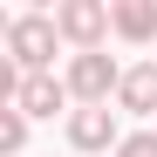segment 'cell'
I'll list each match as a JSON object with an SVG mask.
<instances>
[{"mask_svg":"<svg viewBox=\"0 0 157 157\" xmlns=\"http://www.w3.org/2000/svg\"><path fill=\"white\" fill-rule=\"evenodd\" d=\"M55 41H62L55 14H21V21H7V55L21 62V75H48Z\"/></svg>","mask_w":157,"mask_h":157,"instance_id":"1","label":"cell"},{"mask_svg":"<svg viewBox=\"0 0 157 157\" xmlns=\"http://www.w3.org/2000/svg\"><path fill=\"white\" fill-rule=\"evenodd\" d=\"M62 82H68V96L82 102V109H102V102L123 89V68L102 55V48H89V55H68V75H62Z\"/></svg>","mask_w":157,"mask_h":157,"instance_id":"2","label":"cell"},{"mask_svg":"<svg viewBox=\"0 0 157 157\" xmlns=\"http://www.w3.org/2000/svg\"><path fill=\"white\" fill-rule=\"evenodd\" d=\"M55 28H62V41H75V55H89V48H102V34L116 28V7L109 0H62Z\"/></svg>","mask_w":157,"mask_h":157,"instance_id":"3","label":"cell"},{"mask_svg":"<svg viewBox=\"0 0 157 157\" xmlns=\"http://www.w3.org/2000/svg\"><path fill=\"white\" fill-rule=\"evenodd\" d=\"M68 144H75V150H109V144H123L116 109H109V102H102V109H75V116H68Z\"/></svg>","mask_w":157,"mask_h":157,"instance_id":"4","label":"cell"},{"mask_svg":"<svg viewBox=\"0 0 157 157\" xmlns=\"http://www.w3.org/2000/svg\"><path fill=\"white\" fill-rule=\"evenodd\" d=\"M62 102H68V82H62V75H28L21 96H14V109L21 116H55Z\"/></svg>","mask_w":157,"mask_h":157,"instance_id":"5","label":"cell"},{"mask_svg":"<svg viewBox=\"0 0 157 157\" xmlns=\"http://www.w3.org/2000/svg\"><path fill=\"white\" fill-rule=\"evenodd\" d=\"M123 109H137V116H157V62H137V68H123V89H116Z\"/></svg>","mask_w":157,"mask_h":157,"instance_id":"6","label":"cell"},{"mask_svg":"<svg viewBox=\"0 0 157 157\" xmlns=\"http://www.w3.org/2000/svg\"><path fill=\"white\" fill-rule=\"evenodd\" d=\"M116 34L123 41H150L157 34V0H116Z\"/></svg>","mask_w":157,"mask_h":157,"instance_id":"7","label":"cell"},{"mask_svg":"<svg viewBox=\"0 0 157 157\" xmlns=\"http://www.w3.org/2000/svg\"><path fill=\"white\" fill-rule=\"evenodd\" d=\"M21 144H28V116H21L14 102H7V109H0V157H14Z\"/></svg>","mask_w":157,"mask_h":157,"instance_id":"8","label":"cell"},{"mask_svg":"<svg viewBox=\"0 0 157 157\" xmlns=\"http://www.w3.org/2000/svg\"><path fill=\"white\" fill-rule=\"evenodd\" d=\"M116 157H157V130H137V137H123Z\"/></svg>","mask_w":157,"mask_h":157,"instance_id":"9","label":"cell"}]
</instances>
